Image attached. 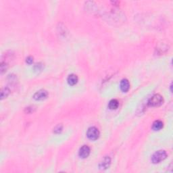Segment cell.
I'll use <instances>...</instances> for the list:
<instances>
[{
    "label": "cell",
    "mask_w": 173,
    "mask_h": 173,
    "mask_svg": "<svg viewBox=\"0 0 173 173\" xmlns=\"http://www.w3.org/2000/svg\"><path fill=\"white\" fill-rule=\"evenodd\" d=\"M10 89H9L8 88H7V87H5V88L2 89L1 91V99H3V98H6L8 97L9 94H10Z\"/></svg>",
    "instance_id": "obj_11"
},
{
    "label": "cell",
    "mask_w": 173,
    "mask_h": 173,
    "mask_svg": "<svg viewBox=\"0 0 173 173\" xmlns=\"http://www.w3.org/2000/svg\"><path fill=\"white\" fill-rule=\"evenodd\" d=\"M110 164H111V159H110V157L106 156L103 158V159H102V160L100 162L99 167L101 170H106V169L110 167Z\"/></svg>",
    "instance_id": "obj_6"
},
{
    "label": "cell",
    "mask_w": 173,
    "mask_h": 173,
    "mask_svg": "<svg viewBox=\"0 0 173 173\" xmlns=\"http://www.w3.org/2000/svg\"><path fill=\"white\" fill-rule=\"evenodd\" d=\"M26 63L28 64H31L33 62V58L31 56H28V58H26Z\"/></svg>",
    "instance_id": "obj_15"
},
{
    "label": "cell",
    "mask_w": 173,
    "mask_h": 173,
    "mask_svg": "<svg viewBox=\"0 0 173 173\" xmlns=\"http://www.w3.org/2000/svg\"><path fill=\"white\" fill-rule=\"evenodd\" d=\"M7 68H8V65L6 62H1V72L3 73L5 71H6Z\"/></svg>",
    "instance_id": "obj_13"
},
{
    "label": "cell",
    "mask_w": 173,
    "mask_h": 173,
    "mask_svg": "<svg viewBox=\"0 0 173 173\" xmlns=\"http://www.w3.org/2000/svg\"><path fill=\"white\" fill-rule=\"evenodd\" d=\"M48 96V93L47 91L44 89H41L38 91L34 94L33 98L37 101H41L43 100V99H46Z\"/></svg>",
    "instance_id": "obj_4"
},
{
    "label": "cell",
    "mask_w": 173,
    "mask_h": 173,
    "mask_svg": "<svg viewBox=\"0 0 173 173\" xmlns=\"http://www.w3.org/2000/svg\"><path fill=\"white\" fill-rule=\"evenodd\" d=\"M120 89L122 92H127L130 89V83L127 79L124 78V79H122L120 82Z\"/></svg>",
    "instance_id": "obj_7"
},
{
    "label": "cell",
    "mask_w": 173,
    "mask_h": 173,
    "mask_svg": "<svg viewBox=\"0 0 173 173\" xmlns=\"http://www.w3.org/2000/svg\"><path fill=\"white\" fill-rule=\"evenodd\" d=\"M163 97L159 95V94H156V95H153L151 98H149L147 104L148 106L151 107H158L163 104Z\"/></svg>",
    "instance_id": "obj_2"
},
{
    "label": "cell",
    "mask_w": 173,
    "mask_h": 173,
    "mask_svg": "<svg viewBox=\"0 0 173 173\" xmlns=\"http://www.w3.org/2000/svg\"><path fill=\"white\" fill-rule=\"evenodd\" d=\"M62 128H63V126L61 124H58V126H56V127L54 128V132L55 133H56V134H58V133H60L62 131Z\"/></svg>",
    "instance_id": "obj_12"
},
{
    "label": "cell",
    "mask_w": 173,
    "mask_h": 173,
    "mask_svg": "<svg viewBox=\"0 0 173 173\" xmlns=\"http://www.w3.org/2000/svg\"><path fill=\"white\" fill-rule=\"evenodd\" d=\"M118 101L116 99H112L108 103V108L110 110H116L117 109L118 107Z\"/></svg>",
    "instance_id": "obj_10"
},
{
    "label": "cell",
    "mask_w": 173,
    "mask_h": 173,
    "mask_svg": "<svg viewBox=\"0 0 173 173\" xmlns=\"http://www.w3.org/2000/svg\"><path fill=\"white\" fill-rule=\"evenodd\" d=\"M163 122L161 120H156L153 123L152 128L154 131H160V130H161L163 128Z\"/></svg>",
    "instance_id": "obj_9"
},
{
    "label": "cell",
    "mask_w": 173,
    "mask_h": 173,
    "mask_svg": "<svg viewBox=\"0 0 173 173\" xmlns=\"http://www.w3.org/2000/svg\"><path fill=\"white\" fill-rule=\"evenodd\" d=\"M42 68H43V66H42V64H37L35 66V70H37V71L41 70Z\"/></svg>",
    "instance_id": "obj_14"
},
{
    "label": "cell",
    "mask_w": 173,
    "mask_h": 173,
    "mask_svg": "<svg viewBox=\"0 0 173 173\" xmlns=\"http://www.w3.org/2000/svg\"><path fill=\"white\" fill-rule=\"evenodd\" d=\"M167 157V154L164 150H158L151 156V160L152 163L158 164L164 160Z\"/></svg>",
    "instance_id": "obj_1"
},
{
    "label": "cell",
    "mask_w": 173,
    "mask_h": 173,
    "mask_svg": "<svg viewBox=\"0 0 173 173\" xmlns=\"http://www.w3.org/2000/svg\"><path fill=\"white\" fill-rule=\"evenodd\" d=\"M78 81V76H76V74H70L67 78L68 83L70 85H71V86L75 85L77 83Z\"/></svg>",
    "instance_id": "obj_8"
},
{
    "label": "cell",
    "mask_w": 173,
    "mask_h": 173,
    "mask_svg": "<svg viewBox=\"0 0 173 173\" xmlns=\"http://www.w3.org/2000/svg\"><path fill=\"white\" fill-rule=\"evenodd\" d=\"M90 148L88 145H83L80 148L78 155L81 158H86L90 154Z\"/></svg>",
    "instance_id": "obj_5"
},
{
    "label": "cell",
    "mask_w": 173,
    "mask_h": 173,
    "mask_svg": "<svg viewBox=\"0 0 173 173\" xmlns=\"http://www.w3.org/2000/svg\"><path fill=\"white\" fill-rule=\"evenodd\" d=\"M87 137L91 141L97 140L99 137V131L95 126H92L88 128L87 131Z\"/></svg>",
    "instance_id": "obj_3"
}]
</instances>
